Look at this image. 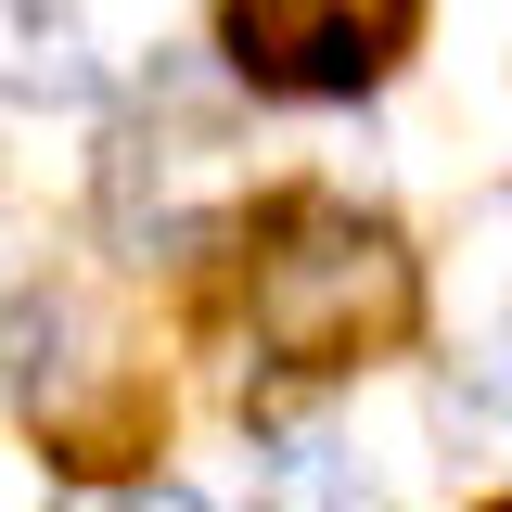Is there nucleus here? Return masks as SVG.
Returning a JSON list of instances; mask_svg holds the SVG:
<instances>
[{
    "label": "nucleus",
    "instance_id": "f257e3e1",
    "mask_svg": "<svg viewBox=\"0 0 512 512\" xmlns=\"http://www.w3.org/2000/svg\"><path fill=\"white\" fill-rule=\"evenodd\" d=\"M244 320L269 359L295 372H333V359H372L384 333L410 320V244L333 205V192H295L256 218V256H244Z\"/></svg>",
    "mask_w": 512,
    "mask_h": 512
},
{
    "label": "nucleus",
    "instance_id": "f03ea898",
    "mask_svg": "<svg viewBox=\"0 0 512 512\" xmlns=\"http://www.w3.org/2000/svg\"><path fill=\"white\" fill-rule=\"evenodd\" d=\"M423 0H231V64L269 90H372Z\"/></svg>",
    "mask_w": 512,
    "mask_h": 512
},
{
    "label": "nucleus",
    "instance_id": "7ed1b4c3",
    "mask_svg": "<svg viewBox=\"0 0 512 512\" xmlns=\"http://www.w3.org/2000/svg\"><path fill=\"white\" fill-rule=\"evenodd\" d=\"M269 512H384V500L333 436H282L269 448Z\"/></svg>",
    "mask_w": 512,
    "mask_h": 512
},
{
    "label": "nucleus",
    "instance_id": "20e7f679",
    "mask_svg": "<svg viewBox=\"0 0 512 512\" xmlns=\"http://www.w3.org/2000/svg\"><path fill=\"white\" fill-rule=\"evenodd\" d=\"M116 512H205V500H192V487H167V474H154V487H116Z\"/></svg>",
    "mask_w": 512,
    "mask_h": 512
}]
</instances>
